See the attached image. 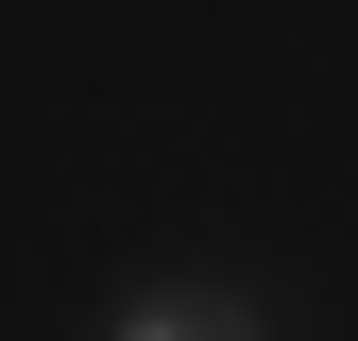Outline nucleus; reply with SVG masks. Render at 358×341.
Listing matches in <instances>:
<instances>
[{"mask_svg": "<svg viewBox=\"0 0 358 341\" xmlns=\"http://www.w3.org/2000/svg\"><path fill=\"white\" fill-rule=\"evenodd\" d=\"M120 341H222V324H188V307H137V324H120Z\"/></svg>", "mask_w": 358, "mask_h": 341, "instance_id": "1", "label": "nucleus"}]
</instances>
